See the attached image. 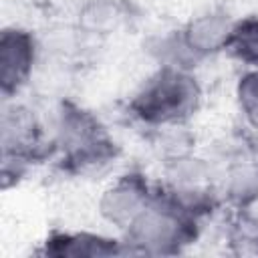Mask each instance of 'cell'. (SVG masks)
I'll return each instance as SVG.
<instances>
[{
    "mask_svg": "<svg viewBox=\"0 0 258 258\" xmlns=\"http://www.w3.org/2000/svg\"><path fill=\"white\" fill-rule=\"evenodd\" d=\"M204 91L191 69L159 64L129 99V113L153 129H181L202 107Z\"/></svg>",
    "mask_w": 258,
    "mask_h": 258,
    "instance_id": "1",
    "label": "cell"
},
{
    "mask_svg": "<svg viewBox=\"0 0 258 258\" xmlns=\"http://www.w3.org/2000/svg\"><path fill=\"white\" fill-rule=\"evenodd\" d=\"M198 218L167 189H155L153 200L123 232L129 254H177L198 236Z\"/></svg>",
    "mask_w": 258,
    "mask_h": 258,
    "instance_id": "2",
    "label": "cell"
},
{
    "mask_svg": "<svg viewBox=\"0 0 258 258\" xmlns=\"http://www.w3.org/2000/svg\"><path fill=\"white\" fill-rule=\"evenodd\" d=\"M52 145L62 167L79 175L99 173L117 157V145L101 121L77 105L60 107Z\"/></svg>",
    "mask_w": 258,
    "mask_h": 258,
    "instance_id": "3",
    "label": "cell"
},
{
    "mask_svg": "<svg viewBox=\"0 0 258 258\" xmlns=\"http://www.w3.org/2000/svg\"><path fill=\"white\" fill-rule=\"evenodd\" d=\"M0 145H2V177L20 175L26 165L42 153L44 127L38 115L24 103L2 101L0 117Z\"/></svg>",
    "mask_w": 258,
    "mask_h": 258,
    "instance_id": "4",
    "label": "cell"
},
{
    "mask_svg": "<svg viewBox=\"0 0 258 258\" xmlns=\"http://www.w3.org/2000/svg\"><path fill=\"white\" fill-rule=\"evenodd\" d=\"M38 60L36 36L22 26L0 32V93L2 101L16 99L30 83Z\"/></svg>",
    "mask_w": 258,
    "mask_h": 258,
    "instance_id": "5",
    "label": "cell"
},
{
    "mask_svg": "<svg viewBox=\"0 0 258 258\" xmlns=\"http://www.w3.org/2000/svg\"><path fill=\"white\" fill-rule=\"evenodd\" d=\"M153 196L155 187L143 173L125 171L105 185L99 196L97 208L101 218L109 226L125 232L133 224V220L147 208Z\"/></svg>",
    "mask_w": 258,
    "mask_h": 258,
    "instance_id": "6",
    "label": "cell"
},
{
    "mask_svg": "<svg viewBox=\"0 0 258 258\" xmlns=\"http://www.w3.org/2000/svg\"><path fill=\"white\" fill-rule=\"evenodd\" d=\"M44 254L50 256H113L127 254L123 240L93 232H54L44 240Z\"/></svg>",
    "mask_w": 258,
    "mask_h": 258,
    "instance_id": "7",
    "label": "cell"
},
{
    "mask_svg": "<svg viewBox=\"0 0 258 258\" xmlns=\"http://www.w3.org/2000/svg\"><path fill=\"white\" fill-rule=\"evenodd\" d=\"M226 52L244 64V69H258V16L238 20Z\"/></svg>",
    "mask_w": 258,
    "mask_h": 258,
    "instance_id": "8",
    "label": "cell"
},
{
    "mask_svg": "<svg viewBox=\"0 0 258 258\" xmlns=\"http://www.w3.org/2000/svg\"><path fill=\"white\" fill-rule=\"evenodd\" d=\"M234 101L240 119L252 131H258V69H244L236 79Z\"/></svg>",
    "mask_w": 258,
    "mask_h": 258,
    "instance_id": "9",
    "label": "cell"
},
{
    "mask_svg": "<svg viewBox=\"0 0 258 258\" xmlns=\"http://www.w3.org/2000/svg\"><path fill=\"white\" fill-rule=\"evenodd\" d=\"M256 242H258V238H256ZM256 250H258V248H256Z\"/></svg>",
    "mask_w": 258,
    "mask_h": 258,
    "instance_id": "10",
    "label": "cell"
}]
</instances>
